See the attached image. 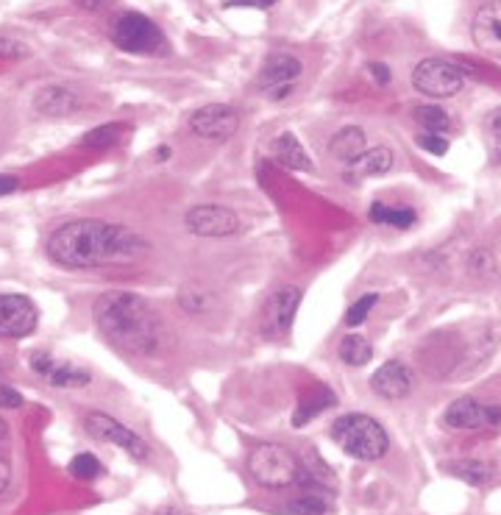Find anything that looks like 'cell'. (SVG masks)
I'll return each mask as SVG.
<instances>
[{
	"instance_id": "6da1fadb",
	"label": "cell",
	"mask_w": 501,
	"mask_h": 515,
	"mask_svg": "<svg viewBox=\"0 0 501 515\" xmlns=\"http://www.w3.org/2000/svg\"><path fill=\"white\" fill-rule=\"evenodd\" d=\"M45 248L56 265L70 271H87V268H101L109 262H129V259L142 257L148 251V243L126 226L95 218H78L62 223L48 237Z\"/></svg>"
},
{
	"instance_id": "7a4b0ae2",
	"label": "cell",
	"mask_w": 501,
	"mask_h": 515,
	"mask_svg": "<svg viewBox=\"0 0 501 515\" xmlns=\"http://www.w3.org/2000/svg\"><path fill=\"white\" fill-rule=\"evenodd\" d=\"M92 321L117 351L131 357H148L162 346V321L156 309L137 293L112 290L92 307Z\"/></svg>"
},
{
	"instance_id": "3957f363",
	"label": "cell",
	"mask_w": 501,
	"mask_h": 515,
	"mask_svg": "<svg viewBox=\"0 0 501 515\" xmlns=\"http://www.w3.org/2000/svg\"><path fill=\"white\" fill-rule=\"evenodd\" d=\"M332 438L348 457L362 460V463H376L382 460L390 449L385 426L365 412H348L340 415L332 426Z\"/></svg>"
},
{
	"instance_id": "277c9868",
	"label": "cell",
	"mask_w": 501,
	"mask_h": 515,
	"mask_svg": "<svg viewBox=\"0 0 501 515\" xmlns=\"http://www.w3.org/2000/svg\"><path fill=\"white\" fill-rule=\"evenodd\" d=\"M304 460L284 443H259L248 454V474L265 490H287L298 485Z\"/></svg>"
},
{
	"instance_id": "5b68a950",
	"label": "cell",
	"mask_w": 501,
	"mask_h": 515,
	"mask_svg": "<svg viewBox=\"0 0 501 515\" xmlns=\"http://www.w3.org/2000/svg\"><path fill=\"white\" fill-rule=\"evenodd\" d=\"M465 70L449 59H424L412 70V84L415 90L424 92L429 98H451L465 87Z\"/></svg>"
},
{
	"instance_id": "8992f818",
	"label": "cell",
	"mask_w": 501,
	"mask_h": 515,
	"mask_svg": "<svg viewBox=\"0 0 501 515\" xmlns=\"http://www.w3.org/2000/svg\"><path fill=\"white\" fill-rule=\"evenodd\" d=\"M109 37L115 42V48L126 53H156L162 48V31L154 20H148L145 14L126 12L112 23Z\"/></svg>"
},
{
	"instance_id": "52a82bcc",
	"label": "cell",
	"mask_w": 501,
	"mask_h": 515,
	"mask_svg": "<svg viewBox=\"0 0 501 515\" xmlns=\"http://www.w3.org/2000/svg\"><path fill=\"white\" fill-rule=\"evenodd\" d=\"M298 304H301V290L293 284H284L279 290H273L265 298L262 312H259V332L268 340H282V337L290 335Z\"/></svg>"
},
{
	"instance_id": "ba28073f",
	"label": "cell",
	"mask_w": 501,
	"mask_h": 515,
	"mask_svg": "<svg viewBox=\"0 0 501 515\" xmlns=\"http://www.w3.org/2000/svg\"><path fill=\"white\" fill-rule=\"evenodd\" d=\"M443 424L457 432H476V429H501V404H488V401L463 399L451 401L443 412Z\"/></svg>"
},
{
	"instance_id": "9c48e42d",
	"label": "cell",
	"mask_w": 501,
	"mask_h": 515,
	"mask_svg": "<svg viewBox=\"0 0 501 515\" xmlns=\"http://www.w3.org/2000/svg\"><path fill=\"white\" fill-rule=\"evenodd\" d=\"M84 429L95 440H103V443H112L117 449L129 451L131 457L140 460V463H145L148 454H151L148 446H145V440L137 432H131L129 426H123L112 415H106V412H90V415H84Z\"/></svg>"
},
{
	"instance_id": "30bf717a",
	"label": "cell",
	"mask_w": 501,
	"mask_h": 515,
	"mask_svg": "<svg viewBox=\"0 0 501 515\" xmlns=\"http://www.w3.org/2000/svg\"><path fill=\"white\" fill-rule=\"evenodd\" d=\"M240 129V112L229 103H209L190 115V131L206 142H226Z\"/></svg>"
},
{
	"instance_id": "8fae6325",
	"label": "cell",
	"mask_w": 501,
	"mask_h": 515,
	"mask_svg": "<svg viewBox=\"0 0 501 515\" xmlns=\"http://www.w3.org/2000/svg\"><path fill=\"white\" fill-rule=\"evenodd\" d=\"M184 226L195 237H232V234L243 229L240 215L234 209H226V206L218 204L193 206L187 212V218H184Z\"/></svg>"
},
{
	"instance_id": "7c38bea8",
	"label": "cell",
	"mask_w": 501,
	"mask_h": 515,
	"mask_svg": "<svg viewBox=\"0 0 501 515\" xmlns=\"http://www.w3.org/2000/svg\"><path fill=\"white\" fill-rule=\"evenodd\" d=\"M301 73H304V67L293 53H270L262 70H259L257 87L265 95H270L273 101H282V98H287V92L293 90V84L301 78Z\"/></svg>"
},
{
	"instance_id": "4fadbf2b",
	"label": "cell",
	"mask_w": 501,
	"mask_h": 515,
	"mask_svg": "<svg viewBox=\"0 0 501 515\" xmlns=\"http://www.w3.org/2000/svg\"><path fill=\"white\" fill-rule=\"evenodd\" d=\"M39 312L34 301L17 293H0V337H28L37 332Z\"/></svg>"
},
{
	"instance_id": "5bb4252c",
	"label": "cell",
	"mask_w": 501,
	"mask_h": 515,
	"mask_svg": "<svg viewBox=\"0 0 501 515\" xmlns=\"http://www.w3.org/2000/svg\"><path fill=\"white\" fill-rule=\"evenodd\" d=\"M28 362H31V371H34L42 382H48V385L53 387L78 390V387L90 385V371L78 368L73 362L59 360V357H53L48 351H34Z\"/></svg>"
},
{
	"instance_id": "9a60e30c",
	"label": "cell",
	"mask_w": 501,
	"mask_h": 515,
	"mask_svg": "<svg viewBox=\"0 0 501 515\" xmlns=\"http://www.w3.org/2000/svg\"><path fill=\"white\" fill-rule=\"evenodd\" d=\"M471 37H474V45L479 51L490 56V59H499L501 62V0L485 3L474 14Z\"/></svg>"
},
{
	"instance_id": "2e32d148",
	"label": "cell",
	"mask_w": 501,
	"mask_h": 515,
	"mask_svg": "<svg viewBox=\"0 0 501 515\" xmlns=\"http://www.w3.org/2000/svg\"><path fill=\"white\" fill-rule=\"evenodd\" d=\"M412 385H415V376H412L410 365L401 360L385 362V365L371 376L373 393L390 401L407 399V396L412 393Z\"/></svg>"
},
{
	"instance_id": "e0dca14e",
	"label": "cell",
	"mask_w": 501,
	"mask_h": 515,
	"mask_svg": "<svg viewBox=\"0 0 501 515\" xmlns=\"http://www.w3.org/2000/svg\"><path fill=\"white\" fill-rule=\"evenodd\" d=\"M34 109L45 117H70L81 109V98L65 84H48L34 92Z\"/></svg>"
},
{
	"instance_id": "ac0fdd59",
	"label": "cell",
	"mask_w": 501,
	"mask_h": 515,
	"mask_svg": "<svg viewBox=\"0 0 501 515\" xmlns=\"http://www.w3.org/2000/svg\"><path fill=\"white\" fill-rule=\"evenodd\" d=\"M393 162H396V156L393 151L387 148V145H373L368 148L360 159H354L351 165H348L346 176L348 181H362V179H373V176H385L387 170L393 168Z\"/></svg>"
},
{
	"instance_id": "d6986e66",
	"label": "cell",
	"mask_w": 501,
	"mask_h": 515,
	"mask_svg": "<svg viewBox=\"0 0 501 515\" xmlns=\"http://www.w3.org/2000/svg\"><path fill=\"white\" fill-rule=\"evenodd\" d=\"M270 154H273V162L282 165L284 170H301V173H309L312 170V159L304 151V145L298 142L296 134L284 131L279 134L273 145H270Z\"/></svg>"
},
{
	"instance_id": "ffe728a7",
	"label": "cell",
	"mask_w": 501,
	"mask_h": 515,
	"mask_svg": "<svg viewBox=\"0 0 501 515\" xmlns=\"http://www.w3.org/2000/svg\"><path fill=\"white\" fill-rule=\"evenodd\" d=\"M365 151H368V140H365V131L360 126H346V129H340L329 140V154L337 162H346V165H351L354 159H360Z\"/></svg>"
},
{
	"instance_id": "44dd1931",
	"label": "cell",
	"mask_w": 501,
	"mask_h": 515,
	"mask_svg": "<svg viewBox=\"0 0 501 515\" xmlns=\"http://www.w3.org/2000/svg\"><path fill=\"white\" fill-rule=\"evenodd\" d=\"M334 404H337V399H334V393L329 387H315V390H309V393H304V399H301V404L296 407L293 426L309 424L312 418L323 415V410H329Z\"/></svg>"
},
{
	"instance_id": "7402d4cb",
	"label": "cell",
	"mask_w": 501,
	"mask_h": 515,
	"mask_svg": "<svg viewBox=\"0 0 501 515\" xmlns=\"http://www.w3.org/2000/svg\"><path fill=\"white\" fill-rule=\"evenodd\" d=\"M446 471H449L451 477L468 482V485H488L490 479H493V465L479 460V457H460V460L446 465Z\"/></svg>"
},
{
	"instance_id": "603a6c76",
	"label": "cell",
	"mask_w": 501,
	"mask_h": 515,
	"mask_svg": "<svg viewBox=\"0 0 501 515\" xmlns=\"http://www.w3.org/2000/svg\"><path fill=\"white\" fill-rule=\"evenodd\" d=\"M368 218H371L373 223H379V226L410 229V226H415L418 215H415V209H410V206H390L382 204V201H376V204H371V209H368Z\"/></svg>"
},
{
	"instance_id": "cb8c5ba5",
	"label": "cell",
	"mask_w": 501,
	"mask_h": 515,
	"mask_svg": "<svg viewBox=\"0 0 501 515\" xmlns=\"http://www.w3.org/2000/svg\"><path fill=\"white\" fill-rule=\"evenodd\" d=\"M340 360L351 365V368H362L373 360L371 343L362 335H346L340 340Z\"/></svg>"
},
{
	"instance_id": "d4e9b609",
	"label": "cell",
	"mask_w": 501,
	"mask_h": 515,
	"mask_svg": "<svg viewBox=\"0 0 501 515\" xmlns=\"http://www.w3.org/2000/svg\"><path fill=\"white\" fill-rule=\"evenodd\" d=\"M412 117H415V123L424 131H429V134H446V131L451 129V117L446 115L440 106H435V103L418 106V109L412 112Z\"/></svg>"
},
{
	"instance_id": "484cf974",
	"label": "cell",
	"mask_w": 501,
	"mask_h": 515,
	"mask_svg": "<svg viewBox=\"0 0 501 515\" xmlns=\"http://www.w3.org/2000/svg\"><path fill=\"white\" fill-rule=\"evenodd\" d=\"M123 131H126V123H106V126H101V129H92L90 134H84L81 148H87V151H103V148H112V145L123 137Z\"/></svg>"
},
{
	"instance_id": "4316f807",
	"label": "cell",
	"mask_w": 501,
	"mask_h": 515,
	"mask_svg": "<svg viewBox=\"0 0 501 515\" xmlns=\"http://www.w3.org/2000/svg\"><path fill=\"white\" fill-rule=\"evenodd\" d=\"M326 510H329V504L318 490H307V493H301L298 499L287 502V507H284V513L290 515H323Z\"/></svg>"
},
{
	"instance_id": "83f0119b",
	"label": "cell",
	"mask_w": 501,
	"mask_h": 515,
	"mask_svg": "<svg viewBox=\"0 0 501 515\" xmlns=\"http://www.w3.org/2000/svg\"><path fill=\"white\" fill-rule=\"evenodd\" d=\"M179 304L184 312L201 315V312H209V309H212V296L206 293L204 287H198V284H187V287H181Z\"/></svg>"
},
{
	"instance_id": "f1b7e54d",
	"label": "cell",
	"mask_w": 501,
	"mask_h": 515,
	"mask_svg": "<svg viewBox=\"0 0 501 515\" xmlns=\"http://www.w3.org/2000/svg\"><path fill=\"white\" fill-rule=\"evenodd\" d=\"M101 460L90 454V451H84V454H76L73 460H70V474L81 482H92V479L101 477Z\"/></svg>"
},
{
	"instance_id": "f546056e",
	"label": "cell",
	"mask_w": 501,
	"mask_h": 515,
	"mask_svg": "<svg viewBox=\"0 0 501 515\" xmlns=\"http://www.w3.org/2000/svg\"><path fill=\"white\" fill-rule=\"evenodd\" d=\"M485 137H488L490 148V162L501 165V109H493L485 117Z\"/></svg>"
},
{
	"instance_id": "4dcf8cb0",
	"label": "cell",
	"mask_w": 501,
	"mask_h": 515,
	"mask_svg": "<svg viewBox=\"0 0 501 515\" xmlns=\"http://www.w3.org/2000/svg\"><path fill=\"white\" fill-rule=\"evenodd\" d=\"M376 304H379V296H376V293H365V296L357 298L346 312V326H360V323L368 321V315L376 309Z\"/></svg>"
},
{
	"instance_id": "1f68e13d",
	"label": "cell",
	"mask_w": 501,
	"mask_h": 515,
	"mask_svg": "<svg viewBox=\"0 0 501 515\" xmlns=\"http://www.w3.org/2000/svg\"><path fill=\"white\" fill-rule=\"evenodd\" d=\"M418 145L424 148L426 154H435V156H443L446 151H449V140H446L443 134H429V131L418 134Z\"/></svg>"
},
{
	"instance_id": "d6a6232c",
	"label": "cell",
	"mask_w": 501,
	"mask_h": 515,
	"mask_svg": "<svg viewBox=\"0 0 501 515\" xmlns=\"http://www.w3.org/2000/svg\"><path fill=\"white\" fill-rule=\"evenodd\" d=\"M23 407V393L9 385H0V410H20Z\"/></svg>"
},
{
	"instance_id": "836d02e7",
	"label": "cell",
	"mask_w": 501,
	"mask_h": 515,
	"mask_svg": "<svg viewBox=\"0 0 501 515\" xmlns=\"http://www.w3.org/2000/svg\"><path fill=\"white\" fill-rule=\"evenodd\" d=\"M28 53V48L23 42H17L12 37H0V56H6V59H23Z\"/></svg>"
},
{
	"instance_id": "e575fe53",
	"label": "cell",
	"mask_w": 501,
	"mask_h": 515,
	"mask_svg": "<svg viewBox=\"0 0 501 515\" xmlns=\"http://www.w3.org/2000/svg\"><path fill=\"white\" fill-rule=\"evenodd\" d=\"M493 271V259H490L488 251H474L471 254V273L474 276H488Z\"/></svg>"
},
{
	"instance_id": "d590c367",
	"label": "cell",
	"mask_w": 501,
	"mask_h": 515,
	"mask_svg": "<svg viewBox=\"0 0 501 515\" xmlns=\"http://www.w3.org/2000/svg\"><path fill=\"white\" fill-rule=\"evenodd\" d=\"M12 485V465L6 457H0V493H6Z\"/></svg>"
},
{
	"instance_id": "8d00e7d4",
	"label": "cell",
	"mask_w": 501,
	"mask_h": 515,
	"mask_svg": "<svg viewBox=\"0 0 501 515\" xmlns=\"http://www.w3.org/2000/svg\"><path fill=\"white\" fill-rule=\"evenodd\" d=\"M368 73H371L373 76V81H376V84H379V87H387V84H390V70H387L385 65H371L368 67Z\"/></svg>"
},
{
	"instance_id": "74e56055",
	"label": "cell",
	"mask_w": 501,
	"mask_h": 515,
	"mask_svg": "<svg viewBox=\"0 0 501 515\" xmlns=\"http://www.w3.org/2000/svg\"><path fill=\"white\" fill-rule=\"evenodd\" d=\"M76 3L84 12H101V9H106L112 0H76Z\"/></svg>"
},
{
	"instance_id": "f35d334b",
	"label": "cell",
	"mask_w": 501,
	"mask_h": 515,
	"mask_svg": "<svg viewBox=\"0 0 501 515\" xmlns=\"http://www.w3.org/2000/svg\"><path fill=\"white\" fill-rule=\"evenodd\" d=\"M20 187V181L14 176H0V195H12Z\"/></svg>"
},
{
	"instance_id": "ab89813d",
	"label": "cell",
	"mask_w": 501,
	"mask_h": 515,
	"mask_svg": "<svg viewBox=\"0 0 501 515\" xmlns=\"http://www.w3.org/2000/svg\"><path fill=\"white\" fill-rule=\"evenodd\" d=\"M273 0H229L223 9H232V6H270Z\"/></svg>"
},
{
	"instance_id": "60d3db41",
	"label": "cell",
	"mask_w": 501,
	"mask_h": 515,
	"mask_svg": "<svg viewBox=\"0 0 501 515\" xmlns=\"http://www.w3.org/2000/svg\"><path fill=\"white\" fill-rule=\"evenodd\" d=\"M156 515H193L190 510H184V507H176V504H167V507H162Z\"/></svg>"
},
{
	"instance_id": "b9f144b4",
	"label": "cell",
	"mask_w": 501,
	"mask_h": 515,
	"mask_svg": "<svg viewBox=\"0 0 501 515\" xmlns=\"http://www.w3.org/2000/svg\"><path fill=\"white\" fill-rule=\"evenodd\" d=\"M6 435H9V424H6V421L0 418V443L6 440Z\"/></svg>"
},
{
	"instance_id": "7bdbcfd3",
	"label": "cell",
	"mask_w": 501,
	"mask_h": 515,
	"mask_svg": "<svg viewBox=\"0 0 501 515\" xmlns=\"http://www.w3.org/2000/svg\"><path fill=\"white\" fill-rule=\"evenodd\" d=\"M156 159H170V148H167V145H162V151L156 154Z\"/></svg>"
}]
</instances>
